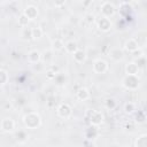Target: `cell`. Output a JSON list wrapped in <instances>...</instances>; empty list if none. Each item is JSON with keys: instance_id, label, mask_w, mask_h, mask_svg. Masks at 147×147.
<instances>
[{"instance_id": "obj_8", "label": "cell", "mask_w": 147, "mask_h": 147, "mask_svg": "<svg viewBox=\"0 0 147 147\" xmlns=\"http://www.w3.org/2000/svg\"><path fill=\"white\" fill-rule=\"evenodd\" d=\"M22 14L25 15L29 21H33V20H36V18L38 17V15H39V9H38V7L34 6V5H28V6H25V8L23 9V13H22Z\"/></svg>"}, {"instance_id": "obj_17", "label": "cell", "mask_w": 147, "mask_h": 147, "mask_svg": "<svg viewBox=\"0 0 147 147\" xmlns=\"http://www.w3.org/2000/svg\"><path fill=\"white\" fill-rule=\"evenodd\" d=\"M78 49V45L76 41L74 40H68L67 42H64V51L68 54H74L76 51Z\"/></svg>"}, {"instance_id": "obj_35", "label": "cell", "mask_w": 147, "mask_h": 147, "mask_svg": "<svg viewBox=\"0 0 147 147\" xmlns=\"http://www.w3.org/2000/svg\"><path fill=\"white\" fill-rule=\"evenodd\" d=\"M49 70H52L54 74H59V65H55V64H51V67H49Z\"/></svg>"}, {"instance_id": "obj_21", "label": "cell", "mask_w": 147, "mask_h": 147, "mask_svg": "<svg viewBox=\"0 0 147 147\" xmlns=\"http://www.w3.org/2000/svg\"><path fill=\"white\" fill-rule=\"evenodd\" d=\"M134 147H147V134L146 133L138 136V138L134 141Z\"/></svg>"}, {"instance_id": "obj_30", "label": "cell", "mask_w": 147, "mask_h": 147, "mask_svg": "<svg viewBox=\"0 0 147 147\" xmlns=\"http://www.w3.org/2000/svg\"><path fill=\"white\" fill-rule=\"evenodd\" d=\"M22 37H23L24 39H31V29H28V28L23 29V31H22Z\"/></svg>"}, {"instance_id": "obj_1", "label": "cell", "mask_w": 147, "mask_h": 147, "mask_svg": "<svg viewBox=\"0 0 147 147\" xmlns=\"http://www.w3.org/2000/svg\"><path fill=\"white\" fill-rule=\"evenodd\" d=\"M23 123L26 129L36 130L41 125V117L36 111H30L23 117Z\"/></svg>"}, {"instance_id": "obj_11", "label": "cell", "mask_w": 147, "mask_h": 147, "mask_svg": "<svg viewBox=\"0 0 147 147\" xmlns=\"http://www.w3.org/2000/svg\"><path fill=\"white\" fill-rule=\"evenodd\" d=\"M141 69L138 67V64L136 62H129L125 65V74L129 76H138L140 74Z\"/></svg>"}, {"instance_id": "obj_4", "label": "cell", "mask_w": 147, "mask_h": 147, "mask_svg": "<svg viewBox=\"0 0 147 147\" xmlns=\"http://www.w3.org/2000/svg\"><path fill=\"white\" fill-rule=\"evenodd\" d=\"M87 118H88V122L92 126H100L102 123H103V114L100 111V110H90L88 114H87Z\"/></svg>"}, {"instance_id": "obj_3", "label": "cell", "mask_w": 147, "mask_h": 147, "mask_svg": "<svg viewBox=\"0 0 147 147\" xmlns=\"http://www.w3.org/2000/svg\"><path fill=\"white\" fill-rule=\"evenodd\" d=\"M100 11H101L102 17L110 18V17H113L116 14V7L110 1H103L100 5Z\"/></svg>"}, {"instance_id": "obj_25", "label": "cell", "mask_w": 147, "mask_h": 147, "mask_svg": "<svg viewBox=\"0 0 147 147\" xmlns=\"http://www.w3.org/2000/svg\"><path fill=\"white\" fill-rule=\"evenodd\" d=\"M134 111H136V105L133 102H130L129 101V102H126L124 105V113L126 115H132Z\"/></svg>"}, {"instance_id": "obj_20", "label": "cell", "mask_w": 147, "mask_h": 147, "mask_svg": "<svg viewBox=\"0 0 147 147\" xmlns=\"http://www.w3.org/2000/svg\"><path fill=\"white\" fill-rule=\"evenodd\" d=\"M64 49V42L62 39L56 38L52 41V51L53 52H61Z\"/></svg>"}, {"instance_id": "obj_19", "label": "cell", "mask_w": 147, "mask_h": 147, "mask_svg": "<svg viewBox=\"0 0 147 147\" xmlns=\"http://www.w3.org/2000/svg\"><path fill=\"white\" fill-rule=\"evenodd\" d=\"M42 36H44V31H42L41 26H33L31 29V39L39 40V39H41Z\"/></svg>"}, {"instance_id": "obj_13", "label": "cell", "mask_w": 147, "mask_h": 147, "mask_svg": "<svg viewBox=\"0 0 147 147\" xmlns=\"http://www.w3.org/2000/svg\"><path fill=\"white\" fill-rule=\"evenodd\" d=\"M109 57L114 61V62H119L124 59V52L121 48H113L109 52Z\"/></svg>"}, {"instance_id": "obj_33", "label": "cell", "mask_w": 147, "mask_h": 147, "mask_svg": "<svg viewBox=\"0 0 147 147\" xmlns=\"http://www.w3.org/2000/svg\"><path fill=\"white\" fill-rule=\"evenodd\" d=\"M55 76H56V74H54L52 70H47L46 71V77H47V79H49V80H52V79H54L55 78Z\"/></svg>"}, {"instance_id": "obj_7", "label": "cell", "mask_w": 147, "mask_h": 147, "mask_svg": "<svg viewBox=\"0 0 147 147\" xmlns=\"http://www.w3.org/2000/svg\"><path fill=\"white\" fill-rule=\"evenodd\" d=\"M0 130L6 133H11L15 131V121L11 117H5L0 122Z\"/></svg>"}, {"instance_id": "obj_28", "label": "cell", "mask_w": 147, "mask_h": 147, "mask_svg": "<svg viewBox=\"0 0 147 147\" xmlns=\"http://www.w3.org/2000/svg\"><path fill=\"white\" fill-rule=\"evenodd\" d=\"M145 121H146L145 113H144V111H138V114L136 115V123L142 124V123H145Z\"/></svg>"}, {"instance_id": "obj_34", "label": "cell", "mask_w": 147, "mask_h": 147, "mask_svg": "<svg viewBox=\"0 0 147 147\" xmlns=\"http://www.w3.org/2000/svg\"><path fill=\"white\" fill-rule=\"evenodd\" d=\"M132 55H134L136 57H141V56H144V52H142L141 48H139L138 51H136L134 53H132Z\"/></svg>"}, {"instance_id": "obj_6", "label": "cell", "mask_w": 147, "mask_h": 147, "mask_svg": "<svg viewBox=\"0 0 147 147\" xmlns=\"http://www.w3.org/2000/svg\"><path fill=\"white\" fill-rule=\"evenodd\" d=\"M56 114H57V116H59L60 118H62V119H69V118L72 116V108H71V106H70L69 103L63 102V103H61V105L57 107Z\"/></svg>"}, {"instance_id": "obj_18", "label": "cell", "mask_w": 147, "mask_h": 147, "mask_svg": "<svg viewBox=\"0 0 147 147\" xmlns=\"http://www.w3.org/2000/svg\"><path fill=\"white\" fill-rule=\"evenodd\" d=\"M98 134H99V131H98V127H96V126L90 125V126L86 129V131H85V137H86L87 139H90V140L95 139V138L98 137Z\"/></svg>"}, {"instance_id": "obj_31", "label": "cell", "mask_w": 147, "mask_h": 147, "mask_svg": "<svg viewBox=\"0 0 147 147\" xmlns=\"http://www.w3.org/2000/svg\"><path fill=\"white\" fill-rule=\"evenodd\" d=\"M136 63L138 64V67H139L140 69H142V68H144V65H145V55H144V56H141V57H138V60L136 61Z\"/></svg>"}, {"instance_id": "obj_12", "label": "cell", "mask_w": 147, "mask_h": 147, "mask_svg": "<svg viewBox=\"0 0 147 147\" xmlns=\"http://www.w3.org/2000/svg\"><path fill=\"white\" fill-rule=\"evenodd\" d=\"M140 47H139V45L137 44V41L133 39V38H130V39H127L126 41H125V44H124V51L125 52H127V53H130V54H132V53H134L136 51H138Z\"/></svg>"}, {"instance_id": "obj_26", "label": "cell", "mask_w": 147, "mask_h": 147, "mask_svg": "<svg viewBox=\"0 0 147 147\" xmlns=\"http://www.w3.org/2000/svg\"><path fill=\"white\" fill-rule=\"evenodd\" d=\"M29 23H30V21L28 20V17H26L25 15L21 14V15L18 16V18H17V24H18L21 28L25 29V28L28 26V24H29Z\"/></svg>"}, {"instance_id": "obj_10", "label": "cell", "mask_w": 147, "mask_h": 147, "mask_svg": "<svg viewBox=\"0 0 147 147\" xmlns=\"http://www.w3.org/2000/svg\"><path fill=\"white\" fill-rule=\"evenodd\" d=\"M26 60H28L29 63L34 65V64H37V63H39L41 61V53L38 49H32V51H30L28 53Z\"/></svg>"}, {"instance_id": "obj_14", "label": "cell", "mask_w": 147, "mask_h": 147, "mask_svg": "<svg viewBox=\"0 0 147 147\" xmlns=\"http://www.w3.org/2000/svg\"><path fill=\"white\" fill-rule=\"evenodd\" d=\"M72 59L76 63H84L87 59V53L84 49H77L74 54H72Z\"/></svg>"}, {"instance_id": "obj_27", "label": "cell", "mask_w": 147, "mask_h": 147, "mask_svg": "<svg viewBox=\"0 0 147 147\" xmlns=\"http://www.w3.org/2000/svg\"><path fill=\"white\" fill-rule=\"evenodd\" d=\"M116 106H117V102H116V100L113 99V98H108V99L105 101V107H106L108 110H113V109H115Z\"/></svg>"}, {"instance_id": "obj_5", "label": "cell", "mask_w": 147, "mask_h": 147, "mask_svg": "<svg viewBox=\"0 0 147 147\" xmlns=\"http://www.w3.org/2000/svg\"><path fill=\"white\" fill-rule=\"evenodd\" d=\"M109 69V64L106 60L103 59H96L93 64H92V70L93 72L98 74V75H102V74H106Z\"/></svg>"}, {"instance_id": "obj_22", "label": "cell", "mask_w": 147, "mask_h": 147, "mask_svg": "<svg viewBox=\"0 0 147 147\" xmlns=\"http://www.w3.org/2000/svg\"><path fill=\"white\" fill-rule=\"evenodd\" d=\"M131 9H132V6H131V3H129V2H122L121 5H119V13H121V15L122 16H126V15H129V13L131 11Z\"/></svg>"}, {"instance_id": "obj_15", "label": "cell", "mask_w": 147, "mask_h": 147, "mask_svg": "<svg viewBox=\"0 0 147 147\" xmlns=\"http://www.w3.org/2000/svg\"><path fill=\"white\" fill-rule=\"evenodd\" d=\"M14 136H15L16 141H18L21 144L26 142L28 139H29V134H28L26 130H23V129H20L17 131H14Z\"/></svg>"}, {"instance_id": "obj_9", "label": "cell", "mask_w": 147, "mask_h": 147, "mask_svg": "<svg viewBox=\"0 0 147 147\" xmlns=\"http://www.w3.org/2000/svg\"><path fill=\"white\" fill-rule=\"evenodd\" d=\"M96 26L101 32H108L111 29V21L110 18H106L101 16L96 22Z\"/></svg>"}, {"instance_id": "obj_23", "label": "cell", "mask_w": 147, "mask_h": 147, "mask_svg": "<svg viewBox=\"0 0 147 147\" xmlns=\"http://www.w3.org/2000/svg\"><path fill=\"white\" fill-rule=\"evenodd\" d=\"M53 53H54V52H53L52 49H47V51H45V52L41 54V60H42V62L46 63V64L51 63V62L53 61V59H54Z\"/></svg>"}, {"instance_id": "obj_16", "label": "cell", "mask_w": 147, "mask_h": 147, "mask_svg": "<svg viewBox=\"0 0 147 147\" xmlns=\"http://www.w3.org/2000/svg\"><path fill=\"white\" fill-rule=\"evenodd\" d=\"M76 98L79 101H86L91 98V93L86 87H80L77 92H76Z\"/></svg>"}, {"instance_id": "obj_24", "label": "cell", "mask_w": 147, "mask_h": 147, "mask_svg": "<svg viewBox=\"0 0 147 147\" xmlns=\"http://www.w3.org/2000/svg\"><path fill=\"white\" fill-rule=\"evenodd\" d=\"M9 80V75L5 69H0V86H3L8 83Z\"/></svg>"}, {"instance_id": "obj_29", "label": "cell", "mask_w": 147, "mask_h": 147, "mask_svg": "<svg viewBox=\"0 0 147 147\" xmlns=\"http://www.w3.org/2000/svg\"><path fill=\"white\" fill-rule=\"evenodd\" d=\"M84 21L87 23V24H93L94 22H95V16L93 15V14H86L85 15V17H84Z\"/></svg>"}, {"instance_id": "obj_32", "label": "cell", "mask_w": 147, "mask_h": 147, "mask_svg": "<svg viewBox=\"0 0 147 147\" xmlns=\"http://www.w3.org/2000/svg\"><path fill=\"white\" fill-rule=\"evenodd\" d=\"M133 129H134V122L129 121L125 123V130L126 131H133Z\"/></svg>"}, {"instance_id": "obj_2", "label": "cell", "mask_w": 147, "mask_h": 147, "mask_svg": "<svg viewBox=\"0 0 147 147\" xmlns=\"http://www.w3.org/2000/svg\"><path fill=\"white\" fill-rule=\"evenodd\" d=\"M122 86L127 91H137L140 86V78L139 76H129L125 75V77L122 79Z\"/></svg>"}]
</instances>
